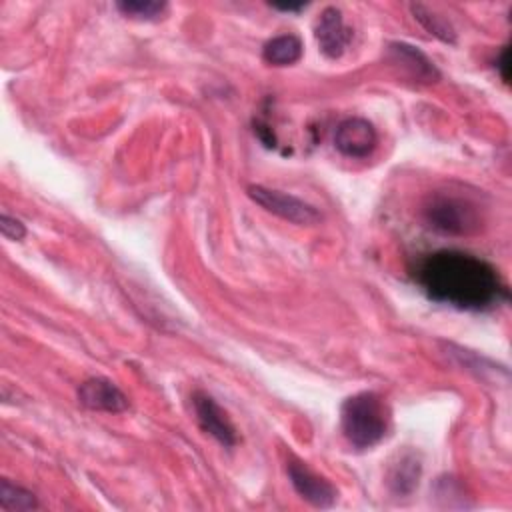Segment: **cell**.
Returning <instances> with one entry per match:
<instances>
[{"instance_id": "cell-1", "label": "cell", "mask_w": 512, "mask_h": 512, "mask_svg": "<svg viewBox=\"0 0 512 512\" xmlns=\"http://www.w3.org/2000/svg\"><path fill=\"white\" fill-rule=\"evenodd\" d=\"M416 280L430 300L458 310H490L508 300V288L498 270L462 250L428 254L416 270Z\"/></svg>"}, {"instance_id": "cell-2", "label": "cell", "mask_w": 512, "mask_h": 512, "mask_svg": "<svg viewBox=\"0 0 512 512\" xmlns=\"http://www.w3.org/2000/svg\"><path fill=\"white\" fill-rule=\"evenodd\" d=\"M340 426L348 444L366 450L384 440L390 428V412L376 392H360L344 400Z\"/></svg>"}, {"instance_id": "cell-3", "label": "cell", "mask_w": 512, "mask_h": 512, "mask_svg": "<svg viewBox=\"0 0 512 512\" xmlns=\"http://www.w3.org/2000/svg\"><path fill=\"white\" fill-rule=\"evenodd\" d=\"M426 222L444 234H466L480 224L478 208L460 196L438 192L424 206Z\"/></svg>"}, {"instance_id": "cell-4", "label": "cell", "mask_w": 512, "mask_h": 512, "mask_svg": "<svg viewBox=\"0 0 512 512\" xmlns=\"http://www.w3.org/2000/svg\"><path fill=\"white\" fill-rule=\"evenodd\" d=\"M248 196L256 204H260L264 210L276 214L282 220L298 224V226H312L322 220V214L312 204L300 200L298 196L280 192V190H272V188L256 184V186L248 188Z\"/></svg>"}, {"instance_id": "cell-5", "label": "cell", "mask_w": 512, "mask_h": 512, "mask_svg": "<svg viewBox=\"0 0 512 512\" xmlns=\"http://www.w3.org/2000/svg\"><path fill=\"white\" fill-rule=\"evenodd\" d=\"M286 472L298 496H302L308 504L316 508H332L334 502L338 500L336 486L324 476L310 470L304 462L290 460L286 466Z\"/></svg>"}, {"instance_id": "cell-6", "label": "cell", "mask_w": 512, "mask_h": 512, "mask_svg": "<svg viewBox=\"0 0 512 512\" xmlns=\"http://www.w3.org/2000/svg\"><path fill=\"white\" fill-rule=\"evenodd\" d=\"M376 144V128L366 118H346L338 124L334 134L336 150L348 158H366L374 152Z\"/></svg>"}, {"instance_id": "cell-7", "label": "cell", "mask_w": 512, "mask_h": 512, "mask_svg": "<svg viewBox=\"0 0 512 512\" xmlns=\"http://www.w3.org/2000/svg\"><path fill=\"white\" fill-rule=\"evenodd\" d=\"M314 36L320 52L326 58H340L352 40V28L346 26L344 16L338 8L328 6L320 12L314 24Z\"/></svg>"}, {"instance_id": "cell-8", "label": "cell", "mask_w": 512, "mask_h": 512, "mask_svg": "<svg viewBox=\"0 0 512 512\" xmlns=\"http://www.w3.org/2000/svg\"><path fill=\"white\" fill-rule=\"evenodd\" d=\"M192 404H194L196 418L206 434H210L216 442H220L226 448H232L238 442L236 430L228 414L220 408V404L212 396L204 392H194Z\"/></svg>"}, {"instance_id": "cell-9", "label": "cell", "mask_w": 512, "mask_h": 512, "mask_svg": "<svg viewBox=\"0 0 512 512\" xmlns=\"http://www.w3.org/2000/svg\"><path fill=\"white\" fill-rule=\"evenodd\" d=\"M78 400L88 410L124 412L128 408L126 394L108 378H90L80 384Z\"/></svg>"}, {"instance_id": "cell-10", "label": "cell", "mask_w": 512, "mask_h": 512, "mask_svg": "<svg viewBox=\"0 0 512 512\" xmlns=\"http://www.w3.org/2000/svg\"><path fill=\"white\" fill-rule=\"evenodd\" d=\"M390 54L394 58V62L402 64V68L418 82H434L438 80V70L434 68V64L414 46L404 44V42H394L390 44Z\"/></svg>"}, {"instance_id": "cell-11", "label": "cell", "mask_w": 512, "mask_h": 512, "mask_svg": "<svg viewBox=\"0 0 512 512\" xmlns=\"http://www.w3.org/2000/svg\"><path fill=\"white\" fill-rule=\"evenodd\" d=\"M302 56V42L294 34H280L262 48V58L272 66H290Z\"/></svg>"}, {"instance_id": "cell-12", "label": "cell", "mask_w": 512, "mask_h": 512, "mask_svg": "<svg viewBox=\"0 0 512 512\" xmlns=\"http://www.w3.org/2000/svg\"><path fill=\"white\" fill-rule=\"evenodd\" d=\"M418 478H420V462L412 452H408V454H402L400 460L392 466L388 482L396 494H410L418 484Z\"/></svg>"}, {"instance_id": "cell-13", "label": "cell", "mask_w": 512, "mask_h": 512, "mask_svg": "<svg viewBox=\"0 0 512 512\" xmlns=\"http://www.w3.org/2000/svg\"><path fill=\"white\" fill-rule=\"evenodd\" d=\"M410 10L426 32H430L432 36H436L442 42H448V44L456 42V30L444 16L436 14L434 10H430L424 4H410Z\"/></svg>"}, {"instance_id": "cell-14", "label": "cell", "mask_w": 512, "mask_h": 512, "mask_svg": "<svg viewBox=\"0 0 512 512\" xmlns=\"http://www.w3.org/2000/svg\"><path fill=\"white\" fill-rule=\"evenodd\" d=\"M40 504H38V498L18 486V484H12L10 480H0V508L2 510H8V512H28V510H36Z\"/></svg>"}, {"instance_id": "cell-15", "label": "cell", "mask_w": 512, "mask_h": 512, "mask_svg": "<svg viewBox=\"0 0 512 512\" xmlns=\"http://www.w3.org/2000/svg\"><path fill=\"white\" fill-rule=\"evenodd\" d=\"M116 8L126 16V18H136V20H158L166 12L168 4L158 2V0H122L116 4Z\"/></svg>"}, {"instance_id": "cell-16", "label": "cell", "mask_w": 512, "mask_h": 512, "mask_svg": "<svg viewBox=\"0 0 512 512\" xmlns=\"http://www.w3.org/2000/svg\"><path fill=\"white\" fill-rule=\"evenodd\" d=\"M0 230H2V236L8 240H22L26 236L24 224L18 218H12L8 214L0 216Z\"/></svg>"}, {"instance_id": "cell-17", "label": "cell", "mask_w": 512, "mask_h": 512, "mask_svg": "<svg viewBox=\"0 0 512 512\" xmlns=\"http://www.w3.org/2000/svg\"><path fill=\"white\" fill-rule=\"evenodd\" d=\"M306 4H274L276 10H284V12H294V10H300L304 8Z\"/></svg>"}]
</instances>
